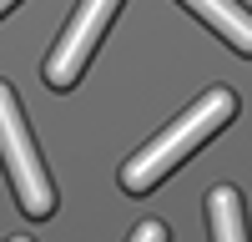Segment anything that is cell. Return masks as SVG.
Wrapping results in <instances>:
<instances>
[{
	"label": "cell",
	"mask_w": 252,
	"mask_h": 242,
	"mask_svg": "<svg viewBox=\"0 0 252 242\" xmlns=\"http://www.w3.org/2000/svg\"><path fill=\"white\" fill-rule=\"evenodd\" d=\"M232 116H237V96L227 91V86L202 91L192 106H187V111L172 121V126H166V131H157V136H152V141H146V147H141L131 161H126V167H121V187L131 192V197L152 192L166 172H177L182 161L192 156L207 136H217Z\"/></svg>",
	"instance_id": "cell-1"
},
{
	"label": "cell",
	"mask_w": 252,
	"mask_h": 242,
	"mask_svg": "<svg viewBox=\"0 0 252 242\" xmlns=\"http://www.w3.org/2000/svg\"><path fill=\"white\" fill-rule=\"evenodd\" d=\"M0 161H5V177L15 187V202L26 217H51L56 212V187H51V172L40 161L35 141H31V126L20 116V101L10 91V81H0Z\"/></svg>",
	"instance_id": "cell-2"
},
{
	"label": "cell",
	"mask_w": 252,
	"mask_h": 242,
	"mask_svg": "<svg viewBox=\"0 0 252 242\" xmlns=\"http://www.w3.org/2000/svg\"><path fill=\"white\" fill-rule=\"evenodd\" d=\"M116 10H121V0H81V5H76V15L66 20L61 40L51 46L46 66H40L51 91H71L76 81H81V71H86V60L96 51V40L106 35V26H111Z\"/></svg>",
	"instance_id": "cell-3"
},
{
	"label": "cell",
	"mask_w": 252,
	"mask_h": 242,
	"mask_svg": "<svg viewBox=\"0 0 252 242\" xmlns=\"http://www.w3.org/2000/svg\"><path fill=\"white\" fill-rule=\"evenodd\" d=\"M192 15H202L237 56H252V15L242 10V0H182Z\"/></svg>",
	"instance_id": "cell-4"
},
{
	"label": "cell",
	"mask_w": 252,
	"mask_h": 242,
	"mask_svg": "<svg viewBox=\"0 0 252 242\" xmlns=\"http://www.w3.org/2000/svg\"><path fill=\"white\" fill-rule=\"evenodd\" d=\"M207 232H212V242H247L237 187H212L207 192Z\"/></svg>",
	"instance_id": "cell-5"
},
{
	"label": "cell",
	"mask_w": 252,
	"mask_h": 242,
	"mask_svg": "<svg viewBox=\"0 0 252 242\" xmlns=\"http://www.w3.org/2000/svg\"><path fill=\"white\" fill-rule=\"evenodd\" d=\"M126 242H166V227H161L157 217H146V222H141V227L126 237Z\"/></svg>",
	"instance_id": "cell-6"
},
{
	"label": "cell",
	"mask_w": 252,
	"mask_h": 242,
	"mask_svg": "<svg viewBox=\"0 0 252 242\" xmlns=\"http://www.w3.org/2000/svg\"><path fill=\"white\" fill-rule=\"evenodd\" d=\"M10 5H15V0H0V15H5V10H10Z\"/></svg>",
	"instance_id": "cell-7"
},
{
	"label": "cell",
	"mask_w": 252,
	"mask_h": 242,
	"mask_svg": "<svg viewBox=\"0 0 252 242\" xmlns=\"http://www.w3.org/2000/svg\"><path fill=\"white\" fill-rule=\"evenodd\" d=\"M10 242H31V237H10Z\"/></svg>",
	"instance_id": "cell-8"
}]
</instances>
